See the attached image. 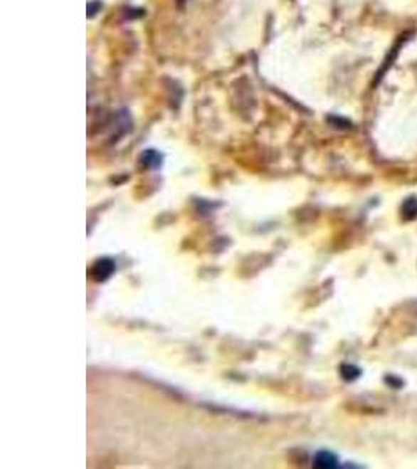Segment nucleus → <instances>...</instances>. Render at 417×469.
I'll return each mask as SVG.
<instances>
[{"mask_svg": "<svg viewBox=\"0 0 417 469\" xmlns=\"http://www.w3.org/2000/svg\"><path fill=\"white\" fill-rule=\"evenodd\" d=\"M113 273H115V261L111 260H100L93 268V275L95 280H107Z\"/></svg>", "mask_w": 417, "mask_h": 469, "instance_id": "obj_1", "label": "nucleus"}, {"mask_svg": "<svg viewBox=\"0 0 417 469\" xmlns=\"http://www.w3.org/2000/svg\"><path fill=\"white\" fill-rule=\"evenodd\" d=\"M315 466L320 468V469H333V468H338L339 462L338 458H336L334 454L328 450H320L319 454L315 457Z\"/></svg>", "mask_w": 417, "mask_h": 469, "instance_id": "obj_2", "label": "nucleus"}, {"mask_svg": "<svg viewBox=\"0 0 417 469\" xmlns=\"http://www.w3.org/2000/svg\"><path fill=\"white\" fill-rule=\"evenodd\" d=\"M402 218L405 221H413L417 218V197H408L402 204Z\"/></svg>", "mask_w": 417, "mask_h": 469, "instance_id": "obj_3", "label": "nucleus"}, {"mask_svg": "<svg viewBox=\"0 0 417 469\" xmlns=\"http://www.w3.org/2000/svg\"><path fill=\"white\" fill-rule=\"evenodd\" d=\"M341 376H342L344 380L354 381L361 376V369L358 367H355V364L346 363V364H342V367H341Z\"/></svg>", "mask_w": 417, "mask_h": 469, "instance_id": "obj_4", "label": "nucleus"}, {"mask_svg": "<svg viewBox=\"0 0 417 469\" xmlns=\"http://www.w3.org/2000/svg\"><path fill=\"white\" fill-rule=\"evenodd\" d=\"M384 381H386L391 388H396V389H400L403 386V380L397 376H388L386 379H384Z\"/></svg>", "mask_w": 417, "mask_h": 469, "instance_id": "obj_5", "label": "nucleus"}]
</instances>
